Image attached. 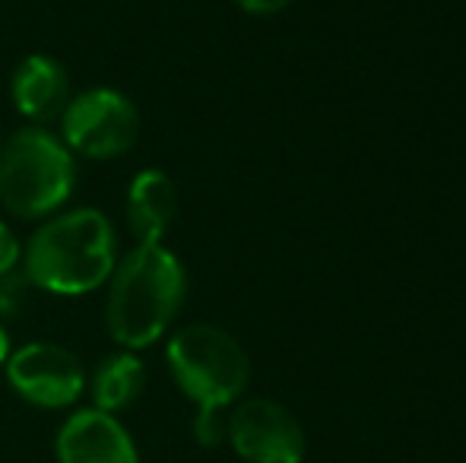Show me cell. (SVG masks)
Returning <instances> with one entry per match:
<instances>
[{
	"mask_svg": "<svg viewBox=\"0 0 466 463\" xmlns=\"http://www.w3.org/2000/svg\"><path fill=\"white\" fill-rule=\"evenodd\" d=\"M187 292L181 260L162 245H137L111 273L108 330L121 347L143 349L156 343L178 317Z\"/></svg>",
	"mask_w": 466,
	"mask_h": 463,
	"instance_id": "1",
	"label": "cell"
},
{
	"mask_svg": "<svg viewBox=\"0 0 466 463\" xmlns=\"http://www.w3.org/2000/svg\"><path fill=\"white\" fill-rule=\"evenodd\" d=\"M32 286L57 296H83L111 279L117 264V235L98 210H70L38 226L23 251Z\"/></svg>",
	"mask_w": 466,
	"mask_h": 463,
	"instance_id": "2",
	"label": "cell"
},
{
	"mask_svg": "<svg viewBox=\"0 0 466 463\" xmlns=\"http://www.w3.org/2000/svg\"><path fill=\"white\" fill-rule=\"evenodd\" d=\"M76 162L61 136L23 127L0 146V204L19 219H38L74 194Z\"/></svg>",
	"mask_w": 466,
	"mask_h": 463,
	"instance_id": "3",
	"label": "cell"
},
{
	"mask_svg": "<svg viewBox=\"0 0 466 463\" xmlns=\"http://www.w3.org/2000/svg\"><path fill=\"white\" fill-rule=\"evenodd\" d=\"M168 368L200 409H226L251 377L241 343L213 324H190L168 343Z\"/></svg>",
	"mask_w": 466,
	"mask_h": 463,
	"instance_id": "4",
	"label": "cell"
},
{
	"mask_svg": "<svg viewBox=\"0 0 466 463\" xmlns=\"http://www.w3.org/2000/svg\"><path fill=\"white\" fill-rule=\"evenodd\" d=\"M140 112L117 89H86L74 96L61 115V140L86 159H115L137 143Z\"/></svg>",
	"mask_w": 466,
	"mask_h": 463,
	"instance_id": "5",
	"label": "cell"
},
{
	"mask_svg": "<svg viewBox=\"0 0 466 463\" xmlns=\"http://www.w3.org/2000/svg\"><path fill=\"white\" fill-rule=\"evenodd\" d=\"M6 377L23 400L45 409L70 407L83 394L80 358L57 343H29L6 358Z\"/></svg>",
	"mask_w": 466,
	"mask_h": 463,
	"instance_id": "6",
	"label": "cell"
},
{
	"mask_svg": "<svg viewBox=\"0 0 466 463\" xmlns=\"http://www.w3.org/2000/svg\"><path fill=\"white\" fill-rule=\"evenodd\" d=\"M228 441L248 463H301L305 460V432L299 419L282 403L245 400L226 428Z\"/></svg>",
	"mask_w": 466,
	"mask_h": 463,
	"instance_id": "7",
	"label": "cell"
},
{
	"mask_svg": "<svg viewBox=\"0 0 466 463\" xmlns=\"http://www.w3.org/2000/svg\"><path fill=\"white\" fill-rule=\"evenodd\" d=\"M61 463H140L127 428L102 409H80L57 435Z\"/></svg>",
	"mask_w": 466,
	"mask_h": 463,
	"instance_id": "8",
	"label": "cell"
},
{
	"mask_svg": "<svg viewBox=\"0 0 466 463\" xmlns=\"http://www.w3.org/2000/svg\"><path fill=\"white\" fill-rule=\"evenodd\" d=\"M13 106L19 108V115L29 117V121L48 124L55 117L64 115L70 96V76L61 67V61L48 55H32L13 74Z\"/></svg>",
	"mask_w": 466,
	"mask_h": 463,
	"instance_id": "9",
	"label": "cell"
},
{
	"mask_svg": "<svg viewBox=\"0 0 466 463\" xmlns=\"http://www.w3.org/2000/svg\"><path fill=\"white\" fill-rule=\"evenodd\" d=\"M175 216H178V191L166 172L147 168L130 181L127 223L137 245H162Z\"/></svg>",
	"mask_w": 466,
	"mask_h": 463,
	"instance_id": "10",
	"label": "cell"
},
{
	"mask_svg": "<svg viewBox=\"0 0 466 463\" xmlns=\"http://www.w3.org/2000/svg\"><path fill=\"white\" fill-rule=\"evenodd\" d=\"M147 388V368L134 352H117L108 356L96 368L93 377V400L102 413H117L137 403V397Z\"/></svg>",
	"mask_w": 466,
	"mask_h": 463,
	"instance_id": "11",
	"label": "cell"
},
{
	"mask_svg": "<svg viewBox=\"0 0 466 463\" xmlns=\"http://www.w3.org/2000/svg\"><path fill=\"white\" fill-rule=\"evenodd\" d=\"M228 419L222 416V409H200L194 419V435L200 445H219L226 438Z\"/></svg>",
	"mask_w": 466,
	"mask_h": 463,
	"instance_id": "12",
	"label": "cell"
},
{
	"mask_svg": "<svg viewBox=\"0 0 466 463\" xmlns=\"http://www.w3.org/2000/svg\"><path fill=\"white\" fill-rule=\"evenodd\" d=\"M25 283H29V279L19 277V273H4V277H0V317H13L23 308Z\"/></svg>",
	"mask_w": 466,
	"mask_h": 463,
	"instance_id": "13",
	"label": "cell"
},
{
	"mask_svg": "<svg viewBox=\"0 0 466 463\" xmlns=\"http://www.w3.org/2000/svg\"><path fill=\"white\" fill-rule=\"evenodd\" d=\"M19 257H23V247H19L16 235L10 232V226L0 223V277H4V273H13V267L19 264Z\"/></svg>",
	"mask_w": 466,
	"mask_h": 463,
	"instance_id": "14",
	"label": "cell"
},
{
	"mask_svg": "<svg viewBox=\"0 0 466 463\" xmlns=\"http://www.w3.org/2000/svg\"><path fill=\"white\" fill-rule=\"evenodd\" d=\"M248 13H258V16H267V13H279L282 6H289L292 0H238Z\"/></svg>",
	"mask_w": 466,
	"mask_h": 463,
	"instance_id": "15",
	"label": "cell"
},
{
	"mask_svg": "<svg viewBox=\"0 0 466 463\" xmlns=\"http://www.w3.org/2000/svg\"><path fill=\"white\" fill-rule=\"evenodd\" d=\"M6 358H10V337H6V330L0 327V368L6 365Z\"/></svg>",
	"mask_w": 466,
	"mask_h": 463,
	"instance_id": "16",
	"label": "cell"
},
{
	"mask_svg": "<svg viewBox=\"0 0 466 463\" xmlns=\"http://www.w3.org/2000/svg\"><path fill=\"white\" fill-rule=\"evenodd\" d=\"M0 146H4V134H0Z\"/></svg>",
	"mask_w": 466,
	"mask_h": 463,
	"instance_id": "17",
	"label": "cell"
}]
</instances>
